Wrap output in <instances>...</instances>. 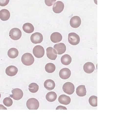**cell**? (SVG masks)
<instances>
[{
  "label": "cell",
  "instance_id": "15",
  "mask_svg": "<svg viewBox=\"0 0 114 125\" xmlns=\"http://www.w3.org/2000/svg\"><path fill=\"white\" fill-rule=\"evenodd\" d=\"M95 69L94 64L91 62H88L85 64L83 69L86 73L90 74L92 73Z\"/></svg>",
  "mask_w": 114,
  "mask_h": 125
},
{
  "label": "cell",
  "instance_id": "11",
  "mask_svg": "<svg viewBox=\"0 0 114 125\" xmlns=\"http://www.w3.org/2000/svg\"><path fill=\"white\" fill-rule=\"evenodd\" d=\"M81 21L80 17L74 16L72 17L70 21V24L73 28H77L79 27L81 24Z\"/></svg>",
  "mask_w": 114,
  "mask_h": 125
},
{
  "label": "cell",
  "instance_id": "19",
  "mask_svg": "<svg viewBox=\"0 0 114 125\" xmlns=\"http://www.w3.org/2000/svg\"><path fill=\"white\" fill-rule=\"evenodd\" d=\"M44 86L47 90L51 91L55 87V83L54 81L51 79H47L45 82Z\"/></svg>",
  "mask_w": 114,
  "mask_h": 125
},
{
  "label": "cell",
  "instance_id": "12",
  "mask_svg": "<svg viewBox=\"0 0 114 125\" xmlns=\"http://www.w3.org/2000/svg\"><path fill=\"white\" fill-rule=\"evenodd\" d=\"M55 50L57 51L58 54L61 55L65 52L66 51V47L65 45L63 43L57 44L54 46Z\"/></svg>",
  "mask_w": 114,
  "mask_h": 125
},
{
  "label": "cell",
  "instance_id": "31",
  "mask_svg": "<svg viewBox=\"0 0 114 125\" xmlns=\"http://www.w3.org/2000/svg\"><path fill=\"white\" fill-rule=\"evenodd\" d=\"M58 109H64V110H67V108L63 106H59L56 108V110Z\"/></svg>",
  "mask_w": 114,
  "mask_h": 125
},
{
  "label": "cell",
  "instance_id": "5",
  "mask_svg": "<svg viewBox=\"0 0 114 125\" xmlns=\"http://www.w3.org/2000/svg\"><path fill=\"white\" fill-rule=\"evenodd\" d=\"M33 53L34 56L36 58H42L44 55V48L41 45H36L33 48Z\"/></svg>",
  "mask_w": 114,
  "mask_h": 125
},
{
  "label": "cell",
  "instance_id": "24",
  "mask_svg": "<svg viewBox=\"0 0 114 125\" xmlns=\"http://www.w3.org/2000/svg\"><path fill=\"white\" fill-rule=\"evenodd\" d=\"M46 97L48 102H52L56 100L57 98V95L55 92H50L46 94Z\"/></svg>",
  "mask_w": 114,
  "mask_h": 125
},
{
  "label": "cell",
  "instance_id": "3",
  "mask_svg": "<svg viewBox=\"0 0 114 125\" xmlns=\"http://www.w3.org/2000/svg\"><path fill=\"white\" fill-rule=\"evenodd\" d=\"M22 35L21 31L18 28H14L12 29L9 33L10 38L14 41L19 40L21 37Z\"/></svg>",
  "mask_w": 114,
  "mask_h": 125
},
{
  "label": "cell",
  "instance_id": "25",
  "mask_svg": "<svg viewBox=\"0 0 114 125\" xmlns=\"http://www.w3.org/2000/svg\"><path fill=\"white\" fill-rule=\"evenodd\" d=\"M46 71L49 73H52L55 71V66L52 63H48L46 65L45 67Z\"/></svg>",
  "mask_w": 114,
  "mask_h": 125
},
{
  "label": "cell",
  "instance_id": "2",
  "mask_svg": "<svg viewBox=\"0 0 114 125\" xmlns=\"http://www.w3.org/2000/svg\"><path fill=\"white\" fill-rule=\"evenodd\" d=\"M26 106L30 110H37L39 107V101L34 98H30L26 102Z\"/></svg>",
  "mask_w": 114,
  "mask_h": 125
},
{
  "label": "cell",
  "instance_id": "10",
  "mask_svg": "<svg viewBox=\"0 0 114 125\" xmlns=\"http://www.w3.org/2000/svg\"><path fill=\"white\" fill-rule=\"evenodd\" d=\"M64 7L63 3L61 1H58L54 4L53 8V11L55 13H60L63 11Z\"/></svg>",
  "mask_w": 114,
  "mask_h": 125
},
{
  "label": "cell",
  "instance_id": "4",
  "mask_svg": "<svg viewBox=\"0 0 114 125\" xmlns=\"http://www.w3.org/2000/svg\"><path fill=\"white\" fill-rule=\"evenodd\" d=\"M68 42L73 45L78 44L80 42V38L79 35L74 32L70 33L68 34Z\"/></svg>",
  "mask_w": 114,
  "mask_h": 125
},
{
  "label": "cell",
  "instance_id": "21",
  "mask_svg": "<svg viewBox=\"0 0 114 125\" xmlns=\"http://www.w3.org/2000/svg\"><path fill=\"white\" fill-rule=\"evenodd\" d=\"M76 93L79 96H84L86 95V90L85 86L81 85L78 86L77 88Z\"/></svg>",
  "mask_w": 114,
  "mask_h": 125
},
{
  "label": "cell",
  "instance_id": "26",
  "mask_svg": "<svg viewBox=\"0 0 114 125\" xmlns=\"http://www.w3.org/2000/svg\"><path fill=\"white\" fill-rule=\"evenodd\" d=\"M29 91L32 93H36L39 90V85L35 83H32L30 84L29 86Z\"/></svg>",
  "mask_w": 114,
  "mask_h": 125
},
{
  "label": "cell",
  "instance_id": "20",
  "mask_svg": "<svg viewBox=\"0 0 114 125\" xmlns=\"http://www.w3.org/2000/svg\"><path fill=\"white\" fill-rule=\"evenodd\" d=\"M23 31L27 33H31L33 32L34 27L33 25L29 23H26L23 24Z\"/></svg>",
  "mask_w": 114,
  "mask_h": 125
},
{
  "label": "cell",
  "instance_id": "14",
  "mask_svg": "<svg viewBox=\"0 0 114 125\" xmlns=\"http://www.w3.org/2000/svg\"><path fill=\"white\" fill-rule=\"evenodd\" d=\"M18 68L13 65L10 66L6 68L5 73L7 75L10 76H13L16 75L18 73Z\"/></svg>",
  "mask_w": 114,
  "mask_h": 125
},
{
  "label": "cell",
  "instance_id": "8",
  "mask_svg": "<svg viewBox=\"0 0 114 125\" xmlns=\"http://www.w3.org/2000/svg\"><path fill=\"white\" fill-rule=\"evenodd\" d=\"M43 36L42 34L39 32H35L31 36V41L33 43H40L43 41Z\"/></svg>",
  "mask_w": 114,
  "mask_h": 125
},
{
  "label": "cell",
  "instance_id": "27",
  "mask_svg": "<svg viewBox=\"0 0 114 125\" xmlns=\"http://www.w3.org/2000/svg\"><path fill=\"white\" fill-rule=\"evenodd\" d=\"M89 104L93 107L97 106V97L93 95L90 97L89 99Z\"/></svg>",
  "mask_w": 114,
  "mask_h": 125
},
{
  "label": "cell",
  "instance_id": "6",
  "mask_svg": "<svg viewBox=\"0 0 114 125\" xmlns=\"http://www.w3.org/2000/svg\"><path fill=\"white\" fill-rule=\"evenodd\" d=\"M64 92L67 94L71 95L74 93L75 86L72 83L70 82L65 83L63 86Z\"/></svg>",
  "mask_w": 114,
  "mask_h": 125
},
{
  "label": "cell",
  "instance_id": "17",
  "mask_svg": "<svg viewBox=\"0 0 114 125\" xmlns=\"http://www.w3.org/2000/svg\"><path fill=\"white\" fill-rule=\"evenodd\" d=\"M58 100L60 104L67 105L70 104L71 99L70 97L65 95L62 94L59 96Z\"/></svg>",
  "mask_w": 114,
  "mask_h": 125
},
{
  "label": "cell",
  "instance_id": "33",
  "mask_svg": "<svg viewBox=\"0 0 114 125\" xmlns=\"http://www.w3.org/2000/svg\"><path fill=\"white\" fill-rule=\"evenodd\" d=\"M1 97V94H0V98Z\"/></svg>",
  "mask_w": 114,
  "mask_h": 125
},
{
  "label": "cell",
  "instance_id": "23",
  "mask_svg": "<svg viewBox=\"0 0 114 125\" xmlns=\"http://www.w3.org/2000/svg\"><path fill=\"white\" fill-rule=\"evenodd\" d=\"M72 62V58L68 54L63 55L61 58V62L63 64L65 65L70 64Z\"/></svg>",
  "mask_w": 114,
  "mask_h": 125
},
{
  "label": "cell",
  "instance_id": "13",
  "mask_svg": "<svg viewBox=\"0 0 114 125\" xmlns=\"http://www.w3.org/2000/svg\"><path fill=\"white\" fill-rule=\"evenodd\" d=\"M59 76L61 78L66 79L70 77L71 75V72L68 68H63L61 69L59 72Z\"/></svg>",
  "mask_w": 114,
  "mask_h": 125
},
{
  "label": "cell",
  "instance_id": "9",
  "mask_svg": "<svg viewBox=\"0 0 114 125\" xmlns=\"http://www.w3.org/2000/svg\"><path fill=\"white\" fill-rule=\"evenodd\" d=\"M46 55L50 60H55L57 57V52L53 47H50L46 49Z\"/></svg>",
  "mask_w": 114,
  "mask_h": 125
},
{
  "label": "cell",
  "instance_id": "30",
  "mask_svg": "<svg viewBox=\"0 0 114 125\" xmlns=\"http://www.w3.org/2000/svg\"><path fill=\"white\" fill-rule=\"evenodd\" d=\"M10 0H0V6H5L9 4Z\"/></svg>",
  "mask_w": 114,
  "mask_h": 125
},
{
  "label": "cell",
  "instance_id": "7",
  "mask_svg": "<svg viewBox=\"0 0 114 125\" xmlns=\"http://www.w3.org/2000/svg\"><path fill=\"white\" fill-rule=\"evenodd\" d=\"M12 95H10V97L14 100H19L22 99L23 96V93L21 89L19 88H15L11 91Z\"/></svg>",
  "mask_w": 114,
  "mask_h": 125
},
{
  "label": "cell",
  "instance_id": "32",
  "mask_svg": "<svg viewBox=\"0 0 114 125\" xmlns=\"http://www.w3.org/2000/svg\"><path fill=\"white\" fill-rule=\"evenodd\" d=\"M0 109H4V110H7V109L2 105L0 104Z\"/></svg>",
  "mask_w": 114,
  "mask_h": 125
},
{
  "label": "cell",
  "instance_id": "18",
  "mask_svg": "<svg viewBox=\"0 0 114 125\" xmlns=\"http://www.w3.org/2000/svg\"><path fill=\"white\" fill-rule=\"evenodd\" d=\"M50 38L53 42L57 43L62 41V35L59 33L55 32L52 34Z\"/></svg>",
  "mask_w": 114,
  "mask_h": 125
},
{
  "label": "cell",
  "instance_id": "16",
  "mask_svg": "<svg viewBox=\"0 0 114 125\" xmlns=\"http://www.w3.org/2000/svg\"><path fill=\"white\" fill-rule=\"evenodd\" d=\"M10 15V13L8 10L3 9L0 11V19L3 21H6L9 20Z\"/></svg>",
  "mask_w": 114,
  "mask_h": 125
},
{
  "label": "cell",
  "instance_id": "28",
  "mask_svg": "<svg viewBox=\"0 0 114 125\" xmlns=\"http://www.w3.org/2000/svg\"><path fill=\"white\" fill-rule=\"evenodd\" d=\"M3 104L7 107H10L12 105L13 101L10 97H6L3 100Z\"/></svg>",
  "mask_w": 114,
  "mask_h": 125
},
{
  "label": "cell",
  "instance_id": "1",
  "mask_svg": "<svg viewBox=\"0 0 114 125\" xmlns=\"http://www.w3.org/2000/svg\"><path fill=\"white\" fill-rule=\"evenodd\" d=\"M21 60L23 63L26 66L32 65L34 63V61L33 56L29 53H26L23 55Z\"/></svg>",
  "mask_w": 114,
  "mask_h": 125
},
{
  "label": "cell",
  "instance_id": "22",
  "mask_svg": "<svg viewBox=\"0 0 114 125\" xmlns=\"http://www.w3.org/2000/svg\"><path fill=\"white\" fill-rule=\"evenodd\" d=\"M19 52L16 48H10L8 51V54L9 57L11 58H15L18 57Z\"/></svg>",
  "mask_w": 114,
  "mask_h": 125
},
{
  "label": "cell",
  "instance_id": "29",
  "mask_svg": "<svg viewBox=\"0 0 114 125\" xmlns=\"http://www.w3.org/2000/svg\"><path fill=\"white\" fill-rule=\"evenodd\" d=\"M56 0H45L46 4L48 6H52L55 2Z\"/></svg>",
  "mask_w": 114,
  "mask_h": 125
}]
</instances>
